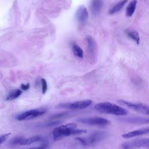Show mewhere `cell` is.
Here are the masks:
<instances>
[{
  "instance_id": "cell-15",
  "label": "cell",
  "mask_w": 149,
  "mask_h": 149,
  "mask_svg": "<svg viewBox=\"0 0 149 149\" xmlns=\"http://www.w3.org/2000/svg\"><path fill=\"white\" fill-rule=\"evenodd\" d=\"M136 4H137L136 0H133V1H132L129 4L126 8V16L128 17H131L133 15L136 10Z\"/></svg>"
},
{
  "instance_id": "cell-11",
  "label": "cell",
  "mask_w": 149,
  "mask_h": 149,
  "mask_svg": "<svg viewBox=\"0 0 149 149\" xmlns=\"http://www.w3.org/2000/svg\"><path fill=\"white\" fill-rule=\"evenodd\" d=\"M149 131L148 128H141L140 129L133 130L131 132H129L127 133H125L122 135V136L125 139H129L131 137H134L139 136H141L143 135L147 134Z\"/></svg>"
},
{
  "instance_id": "cell-17",
  "label": "cell",
  "mask_w": 149,
  "mask_h": 149,
  "mask_svg": "<svg viewBox=\"0 0 149 149\" xmlns=\"http://www.w3.org/2000/svg\"><path fill=\"white\" fill-rule=\"evenodd\" d=\"M22 93V91L20 89H15L12 90L7 97V100L12 101L19 97Z\"/></svg>"
},
{
  "instance_id": "cell-22",
  "label": "cell",
  "mask_w": 149,
  "mask_h": 149,
  "mask_svg": "<svg viewBox=\"0 0 149 149\" xmlns=\"http://www.w3.org/2000/svg\"><path fill=\"white\" fill-rule=\"evenodd\" d=\"M47 147V143H43L41 146L36 147H32L28 149H46Z\"/></svg>"
},
{
  "instance_id": "cell-16",
  "label": "cell",
  "mask_w": 149,
  "mask_h": 149,
  "mask_svg": "<svg viewBox=\"0 0 149 149\" xmlns=\"http://www.w3.org/2000/svg\"><path fill=\"white\" fill-rule=\"evenodd\" d=\"M128 0H121L118 3L115 4L110 11V14H114L117 12H118L121 10L124 7L125 4L127 3Z\"/></svg>"
},
{
  "instance_id": "cell-18",
  "label": "cell",
  "mask_w": 149,
  "mask_h": 149,
  "mask_svg": "<svg viewBox=\"0 0 149 149\" xmlns=\"http://www.w3.org/2000/svg\"><path fill=\"white\" fill-rule=\"evenodd\" d=\"M126 34L129 37L136 41L137 44H139L140 37L138 33L136 31L134 30H126Z\"/></svg>"
},
{
  "instance_id": "cell-1",
  "label": "cell",
  "mask_w": 149,
  "mask_h": 149,
  "mask_svg": "<svg viewBox=\"0 0 149 149\" xmlns=\"http://www.w3.org/2000/svg\"><path fill=\"white\" fill-rule=\"evenodd\" d=\"M77 125L75 123H69L61 125L54 129L53 131L54 141H58L65 137L72 135H81L86 133L87 131L83 129H76Z\"/></svg>"
},
{
  "instance_id": "cell-5",
  "label": "cell",
  "mask_w": 149,
  "mask_h": 149,
  "mask_svg": "<svg viewBox=\"0 0 149 149\" xmlns=\"http://www.w3.org/2000/svg\"><path fill=\"white\" fill-rule=\"evenodd\" d=\"M119 103L127 108L135 111L139 113H141L145 115L149 114V108L148 107L141 103H133L125 101L124 100H120L118 101Z\"/></svg>"
},
{
  "instance_id": "cell-8",
  "label": "cell",
  "mask_w": 149,
  "mask_h": 149,
  "mask_svg": "<svg viewBox=\"0 0 149 149\" xmlns=\"http://www.w3.org/2000/svg\"><path fill=\"white\" fill-rule=\"evenodd\" d=\"M148 146L149 139H141L125 142L122 144L121 147L123 149H136L144 147L148 148Z\"/></svg>"
},
{
  "instance_id": "cell-4",
  "label": "cell",
  "mask_w": 149,
  "mask_h": 149,
  "mask_svg": "<svg viewBox=\"0 0 149 149\" xmlns=\"http://www.w3.org/2000/svg\"><path fill=\"white\" fill-rule=\"evenodd\" d=\"M92 103L93 102L90 100H85L72 103H61L58 104L56 106V108L69 110H83L89 107Z\"/></svg>"
},
{
  "instance_id": "cell-23",
  "label": "cell",
  "mask_w": 149,
  "mask_h": 149,
  "mask_svg": "<svg viewBox=\"0 0 149 149\" xmlns=\"http://www.w3.org/2000/svg\"><path fill=\"white\" fill-rule=\"evenodd\" d=\"M21 89L22 90H24V91H27V90L29 89L30 88V84L29 83H27L26 84H21Z\"/></svg>"
},
{
  "instance_id": "cell-13",
  "label": "cell",
  "mask_w": 149,
  "mask_h": 149,
  "mask_svg": "<svg viewBox=\"0 0 149 149\" xmlns=\"http://www.w3.org/2000/svg\"><path fill=\"white\" fill-rule=\"evenodd\" d=\"M42 137L39 135H36V136H33L26 139H23L22 141L20 143V144L22 146H27V145H30L34 143L39 141L41 140Z\"/></svg>"
},
{
  "instance_id": "cell-14",
  "label": "cell",
  "mask_w": 149,
  "mask_h": 149,
  "mask_svg": "<svg viewBox=\"0 0 149 149\" xmlns=\"http://www.w3.org/2000/svg\"><path fill=\"white\" fill-rule=\"evenodd\" d=\"M72 51L74 54V55L79 58H83V51L82 49L75 43H72Z\"/></svg>"
},
{
  "instance_id": "cell-19",
  "label": "cell",
  "mask_w": 149,
  "mask_h": 149,
  "mask_svg": "<svg viewBox=\"0 0 149 149\" xmlns=\"http://www.w3.org/2000/svg\"><path fill=\"white\" fill-rule=\"evenodd\" d=\"M24 139L23 137L22 136H17V137H15L14 138H12L10 141V144L12 146H15V145H17L18 144H20V143L22 141V140Z\"/></svg>"
},
{
  "instance_id": "cell-9",
  "label": "cell",
  "mask_w": 149,
  "mask_h": 149,
  "mask_svg": "<svg viewBox=\"0 0 149 149\" xmlns=\"http://www.w3.org/2000/svg\"><path fill=\"white\" fill-rule=\"evenodd\" d=\"M76 19L80 23H84L89 18V13L84 5H80L76 12Z\"/></svg>"
},
{
  "instance_id": "cell-7",
  "label": "cell",
  "mask_w": 149,
  "mask_h": 149,
  "mask_svg": "<svg viewBox=\"0 0 149 149\" xmlns=\"http://www.w3.org/2000/svg\"><path fill=\"white\" fill-rule=\"evenodd\" d=\"M46 110L44 109H34L25 111L22 114L18 115L16 119L18 121H25L34 119L44 114Z\"/></svg>"
},
{
  "instance_id": "cell-20",
  "label": "cell",
  "mask_w": 149,
  "mask_h": 149,
  "mask_svg": "<svg viewBox=\"0 0 149 149\" xmlns=\"http://www.w3.org/2000/svg\"><path fill=\"white\" fill-rule=\"evenodd\" d=\"M41 89H42V93L45 94L47 91V83L45 79H41Z\"/></svg>"
},
{
  "instance_id": "cell-10",
  "label": "cell",
  "mask_w": 149,
  "mask_h": 149,
  "mask_svg": "<svg viewBox=\"0 0 149 149\" xmlns=\"http://www.w3.org/2000/svg\"><path fill=\"white\" fill-rule=\"evenodd\" d=\"M86 40L88 52L89 53V54L90 55L91 57H94L97 53L96 42L94 39V38L90 36H87L86 38Z\"/></svg>"
},
{
  "instance_id": "cell-6",
  "label": "cell",
  "mask_w": 149,
  "mask_h": 149,
  "mask_svg": "<svg viewBox=\"0 0 149 149\" xmlns=\"http://www.w3.org/2000/svg\"><path fill=\"white\" fill-rule=\"evenodd\" d=\"M78 122L91 126H106L110 124V121L108 119L102 118V117H89V118H79Z\"/></svg>"
},
{
  "instance_id": "cell-21",
  "label": "cell",
  "mask_w": 149,
  "mask_h": 149,
  "mask_svg": "<svg viewBox=\"0 0 149 149\" xmlns=\"http://www.w3.org/2000/svg\"><path fill=\"white\" fill-rule=\"evenodd\" d=\"M11 135V133H8L3 135L0 136V144L4 143L8 139V137Z\"/></svg>"
},
{
  "instance_id": "cell-12",
  "label": "cell",
  "mask_w": 149,
  "mask_h": 149,
  "mask_svg": "<svg viewBox=\"0 0 149 149\" xmlns=\"http://www.w3.org/2000/svg\"><path fill=\"white\" fill-rule=\"evenodd\" d=\"M103 6V0H92L91 3V11L93 15H98L102 11Z\"/></svg>"
},
{
  "instance_id": "cell-3",
  "label": "cell",
  "mask_w": 149,
  "mask_h": 149,
  "mask_svg": "<svg viewBox=\"0 0 149 149\" xmlns=\"http://www.w3.org/2000/svg\"><path fill=\"white\" fill-rule=\"evenodd\" d=\"M106 136V134L105 132H94L86 138L77 137L76 140L84 146H92L103 139Z\"/></svg>"
},
{
  "instance_id": "cell-2",
  "label": "cell",
  "mask_w": 149,
  "mask_h": 149,
  "mask_svg": "<svg viewBox=\"0 0 149 149\" xmlns=\"http://www.w3.org/2000/svg\"><path fill=\"white\" fill-rule=\"evenodd\" d=\"M94 109L101 113L118 116L126 115L128 114V111L126 109L109 102L98 103L94 106Z\"/></svg>"
}]
</instances>
